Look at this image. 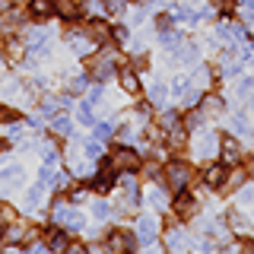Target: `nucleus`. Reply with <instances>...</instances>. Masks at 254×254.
I'll return each instance as SVG.
<instances>
[{"instance_id":"f257e3e1","label":"nucleus","mask_w":254,"mask_h":254,"mask_svg":"<svg viewBox=\"0 0 254 254\" xmlns=\"http://www.w3.org/2000/svg\"><path fill=\"white\" fill-rule=\"evenodd\" d=\"M115 67H118V54L111 51H99V54H92V61H89V76L95 79H111L115 76Z\"/></svg>"},{"instance_id":"f03ea898","label":"nucleus","mask_w":254,"mask_h":254,"mask_svg":"<svg viewBox=\"0 0 254 254\" xmlns=\"http://www.w3.org/2000/svg\"><path fill=\"white\" fill-rule=\"evenodd\" d=\"M108 165L115 172H137L140 169V153H133L130 146H115L111 149V159H108Z\"/></svg>"},{"instance_id":"7ed1b4c3","label":"nucleus","mask_w":254,"mask_h":254,"mask_svg":"<svg viewBox=\"0 0 254 254\" xmlns=\"http://www.w3.org/2000/svg\"><path fill=\"white\" fill-rule=\"evenodd\" d=\"M162 178L172 190H185L190 185V165L188 162H169L162 169Z\"/></svg>"},{"instance_id":"20e7f679","label":"nucleus","mask_w":254,"mask_h":254,"mask_svg":"<svg viewBox=\"0 0 254 254\" xmlns=\"http://www.w3.org/2000/svg\"><path fill=\"white\" fill-rule=\"evenodd\" d=\"M137 248V235L127 232V229H111L108 232V251L111 254H133Z\"/></svg>"},{"instance_id":"39448f33","label":"nucleus","mask_w":254,"mask_h":254,"mask_svg":"<svg viewBox=\"0 0 254 254\" xmlns=\"http://www.w3.org/2000/svg\"><path fill=\"white\" fill-rule=\"evenodd\" d=\"M35 229H32L29 226V222H10V226H6L3 229V238H6V242H13V245H26V242H35Z\"/></svg>"},{"instance_id":"423d86ee","label":"nucleus","mask_w":254,"mask_h":254,"mask_svg":"<svg viewBox=\"0 0 254 254\" xmlns=\"http://www.w3.org/2000/svg\"><path fill=\"white\" fill-rule=\"evenodd\" d=\"M22 185V165H3L0 169V194H10Z\"/></svg>"},{"instance_id":"0eeeda50","label":"nucleus","mask_w":254,"mask_h":254,"mask_svg":"<svg viewBox=\"0 0 254 254\" xmlns=\"http://www.w3.org/2000/svg\"><path fill=\"white\" fill-rule=\"evenodd\" d=\"M219 156H222V162H229V165H238L242 162V143H238L235 137H222L219 140Z\"/></svg>"},{"instance_id":"6e6552de","label":"nucleus","mask_w":254,"mask_h":254,"mask_svg":"<svg viewBox=\"0 0 254 254\" xmlns=\"http://www.w3.org/2000/svg\"><path fill=\"white\" fill-rule=\"evenodd\" d=\"M86 35L92 38V45H108L111 38H115V29H111L108 22H102V19H92L89 26H86Z\"/></svg>"},{"instance_id":"1a4fd4ad","label":"nucleus","mask_w":254,"mask_h":254,"mask_svg":"<svg viewBox=\"0 0 254 254\" xmlns=\"http://www.w3.org/2000/svg\"><path fill=\"white\" fill-rule=\"evenodd\" d=\"M194 149H197V156H203V159L213 156V153L219 149V137H216L213 130H200V133L194 137Z\"/></svg>"},{"instance_id":"9d476101","label":"nucleus","mask_w":254,"mask_h":254,"mask_svg":"<svg viewBox=\"0 0 254 254\" xmlns=\"http://www.w3.org/2000/svg\"><path fill=\"white\" fill-rule=\"evenodd\" d=\"M83 10H86L83 0H54V13L64 16V19H70V22H73Z\"/></svg>"},{"instance_id":"9b49d317","label":"nucleus","mask_w":254,"mask_h":254,"mask_svg":"<svg viewBox=\"0 0 254 254\" xmlns=\"http://www.w3.org/2000/svg\"><path fill=\"white\" fill-rule=\"evenodd\" d=\"M137 242H143V245L156 242V219L153 216H140L137 219Z\"/></svg>"},{"instance_id":"f8f14e48","label":"nucleus","mask_w":254,"mask_h":254,"mask_svg":"<svg viewBox=\"0 0 254 254\" xmlns=\"http://www.w3.org/2000/svg\"><path fill=\"white\" fill-rule=\"evenodd\" d=\"M226 175H229L226 165H206V169H203V185L222 190V185H226Z\"/></svg>"},{"instance_id":"ddd939ff","label":"nucleus","mask_w":254,"mask_h":254,"mask_svg":"<svg viewBox=\"0 0 254 254\" xmlns=\"http://www.w3.org/2000/svg\"><path fill=\"white\" fill-rule=\"evenodd\" d=\"M67 229H61V226H48V248H51L54 254H61L64 248H67Z\"/></svg>"},{"instance_id":"4468645a","label":"nucleus","mask_w":254,"mask_h":254,"mask_svg":"<svg viewBox=\"0 0 254 254\" xmlns=\"http://www.w3.org/2000/svg\"><path fill=\"white\" fill-rule=\"evenodd\" d=\"M175 213H178V216H194L197 213V200L190 194H185V190H178V197H175Z\"/></svg>"},{"instance_id":"2eb2a0df","label":"nucleus","mask_w":254,"mask_h":254,"mask_svg":"<svg viewBox=\"0 0 254 254\" xmlns=\"http://www.w3.org/2000/svg\"><path fill=\"white\" fill-rule=\"evenodd\" d=\"M165 245H169L172 254H181L188 248V235L181 232V229H169V232H165Z\"/></svg>"},{"instance_id":"dca6fc26","label":"nucleus","mask_w":254,"mask_h":254,"mask_svg":"<svg viewBox=\"0 0 254 254\" xmlns=\"http://www.w3.org/2000/svg\"><path fill=\"white\" fill-rule=\"evenodd\" d=\"M26 51H29V48L22 45V42H16V38H10L6 48H3V54H6V61H10V64H22V61H26Z\"/></svg>"},{"instance_id":"f3484780","label":"nucleus","mask_w":254,"mask_h":254,"mask_svg":"<svg viewBox=\"0 0 254 254\" xmlns=\"http://www.w3.org/2000/svg\"><path fill=\"white\" fill-rule=\"evenodd\" d=\"M111 188H115V169L105 162V165H102V172L95 175V190H102V194H105V190H111Z\"/></svg>"},{"instance_id":"a211bd4d","label":"nucleus","mask_w":254,"mask_h":254,"mask_svg":"<svg viewBox=\"0 0 254 254\" xmlns=\"http://www.w3.org/2000/svg\"><path fill=\"white\" fill-rule=\"evenodd\" d=\"M29 10L35 19H48L54 13V0H29Z\"/></svg>"},{"instance_id":"6ab92c4d","label":"nucleus","mask_w":254,"mask_h":254,"mask_svg":"<svg viewBox=\"0 0 254 254\" xmlns=\"http://www.w3.org/2000/svg\"><path fill=\"white\" fill-rule=\"evenodd\" d=\"M165 133H169V146H172V149H181V146L188 143V127H185V124H175L172 130H165Z\"/></svg>"},{"instance_id":"aec40b11","label":"nucleus","mask_w":254,"mask_h":254,"mask_svg":"<svg viewBox=\"0 0 254 254\" xmlns=\"http://www.w3.org/2000/svg\"><path fill=\"white\" fill-rule=\"evenodd\" d=\"M51 130L58 133V137H70V133H73V124H70V118L58 115V118H51Z\"/></svg>"},{"instance_id":"412c9836","label":"nucleus","mask_w":254,"mask_h":254,"mask_svg":"<svg viewBox=\"0 0 254 254\" xmlns=\"http://www.w3.org/2000/svg\"><path fill=\"white\" fill-rule=\"evenodd\" d=\"M45 188H48V185H42V181H38V185L26 194V210H38V206H42V194H45Z\"/></svg>"},{"instance_id":"4be33fe9","label":"nucleus","mask_w":254,"mask_h":254,"mask_svg":"<svg viewBox=\"0 0 254 254\" xmlns=\"http://www.w3.org/2000/svg\"><path fill=\"white\" fill-rule=\"evenodd\" d=\"M121 89L130 92V95L140 92V79H137V73H133V70H124V73H121Z\"/></svg>"},{"instance_id":"5701e85b","label":"nucleus","mask_w":254,"mask_h":254,"mask_svg":"<svg viewBox=\"0 0 254 254\" xmlns=\"http://www.w3.org/2000/svg\"><path fill=\"white\" fill-rule=\"evenodd\" d=\"M200 111H203V115H219V111H222V99H219V95H203Z\"/></svg>"},{"instance_id":"b1692460","label":"nucleus","mask_w":254,"mask_h":254,"mask_svg":"<svg viewBox=\"0 0 254 254\" xmlns=\"http://www.w3.org/2000/svg\"><path fill=\"white\" fill-rule=\"evenodd\" d=\"M229 226H232L235 232H248V229H251V222H248V216H245V213L232 210V213H229Z\"/></svg>"},{"instance_id":"393cba45","label":"nucleus","mask_w":254,"mask_h":254,"mask_svg":"<svg viewBox=\"0 0 254 254\" xmlns=\"http://www.w3.org/2000/svg\"><path fill=\"white\" fill-rule=\"evenodd\" d=\"M175 58H178L181 64H194V61H197V48L181 42V45H178V54H175Z\"/></svg>"},{"instance_id":"a878e982","label":"nucleus","mask_w":254,"mask_h":254,"mask_svg":"<svg viewBox=\"0 0 254 254\" xmlns=\"http://www.w3.org/2000/svg\"><path fill=\"white\" fill-rule=\"evenodd\" d=\"M242 185H245V172L235 169V172L226 175V185H222V190H235V188H242Z\"/></svg>"},{"instance_id":"bb28decb","label":"nucleus","mask_w":254,"mask_h":254,"mask_svg":"<svg viewBox=\"0 0 254 254\" xmlns=\"http://www.w3.org/2000/svg\"><path fill=\"white\" fill-rule=\"evenodd\" d=\"M102 10L111 13V16H121L127 10V0H102Z\"/></svg>"},{"instance_id":"cd10ccee","label":"nucleus","mask_w":254,"mask_h":254,"mask_svg":"<svg viewBox=\"0 0 254 254\" xmlns=\"http://www.w3.org/2000/svg\"><path fill=\"white\" fill-rule=\"evenodd\" d=\"M149 203H153L156 210H165V206H169V197H165V190L153 188V190H149Z\"/></svg>"},{"instance_id":"c85d7f7f","label":"nucleus","mask_w":254,"mask_h":254,"mask_svg":"<svg viewBox=\"0 0 254 254\" xmlns=\"http://www.w3.org/2000/svg\"><path fill=\"white\" fill-rule=\"evenodd\" d=\"M165 95H169V89H165L162 83H156L153 89H149V102H153V105H162V102H165Z\"/></svg>"},{"instance_id":"c756f323","label":"nucleus","mask_w":254,"mask_h":254,"mask_svg":"<svg viewBox=\"0 0 254 254\" xmlns=\"http://www.w3.org/2000/svg\"><path fill=\"white\" fill-rule=\"evenodd\" d=\"M58 108H61V99H45L42 102V115L45 118H58Z\"/></svg>"},{"instance_id":"7c9ffc66","label":"nucleus","mask_w":254,"mask_h":254,"mask_svg":"<svg viewBox=\"0 0 254 254\" xmlns=\"http://www.w3.org/2000/svg\"><path fill=\"white\" fill-rule=\"evenodd\" d=\"M200 124H203V111H190V115L185 118V127H188V130H200Z\"/></svg>"},{"instance_id":"2f4dec72","label":"nucleus","mask_w":254,"mask_h":254,"mask_svg":"<svg viewBox=\"0 0 254 254\" xmlns=\"http://www.w3.org/2000/svg\"><path fill=\"white\" fill-rule=\"evenodd\" d=\"M232 127H235V133H251V124H248V118H245V115H235L232 118Z\"/></svg>"},{"instance_id":"473e14b6","label":"nucleus","mask_w":254,"mask_h":254,"mask_svg":"<svg viewBox=\"0 0 254 254\" xmlns=\"http://www.w3.org/2000/svg\"><path fill=\"white\" fill-rule=\"evenodd\" d=\"M238 200H242L245 206H254V185H248V188L242 185V190H238Z\"/></svg>"},{"instance_id":"72a5a7b5","label":"nucleus","mask_w":254,"mask_h":254,"mask_svg":"<svg viewBox=\"0 0 254 254\" xmlns=\"http://www.w3.org/2000/svg\"><path fill=\"white\" fill-rule=\"evenodd\" d=\"M111 133H115V127H111L108 121H102V124H95V140H108Z\"/></svg>"},{"instance_id":"f704fd0d","label":"nucleus","mask_w":254,"mask_h":254,"mask_svg":"<svg viewBox=\"0 0 254 254\" xmlns=\"http://www.w3.org/2000/svg\"><path fill=\"white\" fill-rule=\"evenodd\" d=\"M92 213H95V219H108L111 216V206L105 200H99V203H92Z\"/></svg>"},{"instance_id":"c9c22d12","label":"nucleus","mask_w":254,"mask_h":254,"mask_svg":"<svg viewBox=\"0 0 254 254\" xmlns=\"http://www.w3.org/2000/svg\"><path fill=\"white\" fill-rule=\"evenodd\" d=\"M83 89H86V76H73V79L67 83V92H70V95H76V92H83Z\"/></svg>"},{"instance_id":"e433bc0d","label":"nucleus","mask_w":254,"mask_h":254,"mask_svg":"<svg viewBox=\"0 0 254 254\" xmlns=\"http://www.w3.org/2000/svg\"><path fill=\"white\" fill-rule=\"evenodd\" d=\"M159 124H162V130H172V127L178 124V115H175V111H165V115L159 118Z\"/></svg>"},{"instance_id":"4c0bfd02","label":"nucleus","mask_w":254,"mask_h":254,"mask_svg":"<svg viewBox=\"0 0 254 254\" xmlns=\"http://www.w3.org/2000/svg\"><path fill=\"white\" fill-rule=\"evenodd\" d=\"M86 156H89V159H99L102 156V140H89V143H86Z\"/></svg>"},{"instance_id":"58836bf2","label":"nucleus","mask_w":254,"mask_h":254,"mask_svg":"<svg viewBox=\"0 0 254 254\" xmlns=\"http://www.w3.org/2000/svg\"><path fill=\"white\" fill-rule=\"evenodd\" d=\"M58 146H54V143H48V146H45V165H54V162H58Z\"/></svg>"},{"instance_id":"ea45409f","label":"nucleus","mask_w":254,"mask_h":254,"mask_svg":"<svg viewBox=\"0 0 254 254\" xmlns=\"http://www.w3.org/2000/svg\"><path fill=\"white\" fill-rule=\"evenodd\" d=\"M61 254H89V248H86V245H79V242H70Z\"/></svg>"},{"instance_id":"a19ab883","label":"nucleus","mask_w":254,"mask_h":254,"mask_svg":"<svg viewBox=\"0 0 254 254\" xmlns=\"http://www.w3.org/2000/svg\"><path fill=\"white\" fill-rule=\"evenodd\" d=\"M118 137H121L124 143H130L133 137H137V130H133V127H130V124H124V127H121V130H118Z\"/></svg>"},{"instance_id":"79ce46f5","label":"nucleus","mask_w":254,"mask_h":254,"mask_svg":"<svg viewBox=\"0 0 254 254\" xmlns=\"http://www.w3.org/2000/svg\"><path fill=\"white\" fill-rule=\"evenodd\" d=\"M143 175H146V178H159V175H162V169H159L156 162H146V165H143Z\"/></svg>"},{"instance_id":"37998d69","label":"nucleus","mask_w":254,"mask_h":254,"mask_svg":"<svg viewBox=\"0 0 254 254\" xmlns=\"http://www.w3.org/2000/svg\"><path fill=\"white\" fill-rule=\"evenodd\" d=\"M156 26H159V32L172 29V16H156Z\"/></svg>"},{"instance_id":"c03bdc74","label":"nucleus","mask_w":254,"mask_h":254,"mask_svg":"<svg viewBox=\"0 0 254 254\" xmlns=\"http://www.w3.org/2000/svg\"><path fill=\"white\" fill-rule=\"evenodd\" d=\"M79 121H83V124H92V108H89V105L79 108Z\"/></svg>"},{"instance_id":"a18cd8bd","label":"nucleus","mask_w":254,"mask_h":254,"mask_svg":"<svg viewBox=\"0 0 254 254\" xmlns=\"http://www.w3.org/2000/svg\"><path fill=\"white\" fill-rule=\"evenodd\" d=\"M115 38H118V42H127V38H130V32H127L124 26H115Z\"/></svg>"},{"instance_id":"49530a36","label":"nucleus","mask_w":254,"mask_h":254,"mask_svg":"<svg viewBox=\"0 0 254 254\" xmlns=\"http://www.w3.org/2000/svg\"><path fill=\"white\" fill-rule=\"evenodd\" d=\"M102 99V86H92L89 89V102H99Z\"/></svg>"},{"instance_id":"de8ad7c7","label":"nucleus","mask_w":254,"mask_h":254,"mask_svg":"<svg viewBox=\"0 0 254 254\" xmlns=\"http://www.w3.org/2000/svg\"><path fill=\"white\" fill-rule=\"evenodd\" d=\"M13 10V0H0V16H6Z\"/></svg>"},{"instance_id":"09e8293b","label":"nucleus","mask_w":254,"mask_h":254,"mask_svg":"<svg viewBox=\"0 0 254 254\" xmlns=\"http://www.w3.org/2000/svg\"><path fill=\"white\" fill-rule=\"evenodd\" d=\"M242 254H254V245L248 242V245H245V248H242Z\"/></svg>"},{"instance_id":"8fccbe9b","label":"nucleus","mask_w":254,"mask_h":254,"mask_svg":"<svg viewBox=\"0 0 254 254\" xmlns=\"http://www.w3.org/2000/svg\"><path fill=\"white\" fill-rule=\"evenodd\" d=\"M219 3H222V6H229V3H232V0H219Z\"/></svg>"},{"instance_id":"3c124183","label":"nucleus","mask_w":254,"mask_h":254,"mask_svg":"<svg viewBox=\"0 0 254 254\" xmlns=\"http://www.w3.org/2000/svg\"><path fill=\"white\" fill-rule=\"evenodd\" d=\"M13 3H29V0H13Z\"/></svg>"},{"instance_id":"603ef678","label":"nucleus","mask_w":254,"mask_h":254,"mask_svg":"<svg viewBox=\"0 0 254 254\" xmlns=\"http://www.w3.org/2000/svg\"><path fill=\"white\" fill-rule=\"evenodd\" d=\"M38 254H48V251H38Z\"/></svg>"},{"instance_id":"864d4df0","label":"nucleus","mask_w":254,"mask_h":254,"mask_svg":"<svg viewBox=\"0 0 254 254\" xmlns=\"http://www.w3.org/2000/svg\"><path fill=\"white\" fill-rule=\"evenodd\" d=\"M251 175H254V169H251Z\"/></svg>"},{"instance_id":"5fc2aeb1","label":"nucleus","mask_w":254,"mask_h":254,"mask_svg":"<svg viewBox=\"0 0 254 254\" xmlns=\"http://www.w3.org/2000/svg\"><path fill=\"white\" fill-rule=\"evenodd\" d=\"M0 254H3V251H0Z\"/></svg>"}]
</instances>
